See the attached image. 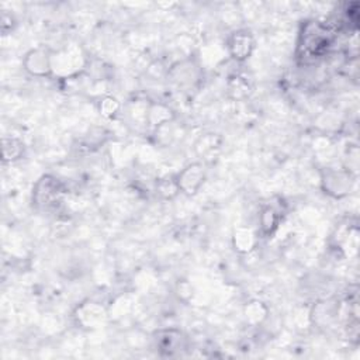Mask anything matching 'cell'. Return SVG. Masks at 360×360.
Here are the masks:
<instances>
[{
    "label": "cell",
    "instance_id": "2",
    "mask_svg": "<svg viewBox=\"0 0 360 360\" xmlns=\"http://www.w3.org/2000/svg\"><path fill=\"white\" fill-rule=\"evenodd\" d=\"M62 193L64 189L58 180L50 176H44L35 185L33 200L37 207L48 210L51 207H55L61 201Z\"/></svg>",
    "mask_w": 360,
    "mask_h": 360
},
{
    "label": "cell",
    "instance_id": "8",
    "mask_svg": "<svg viewBox=\"0 0 360 360\" xmlns=\"http://www.w3.org/2000/svg\"><path fill=\"white\" fill-rule=\"evenodd\" d=\"M118 109V105H117V100L113 99V98H106L102 103H100V111L105 114V116H111L114 114V111Z\"/></svg>",
    "mask_w": 360,
    "mask_h": 360
},
{
    "label": "cell",
    "instance_id": "3",
    "mask_svg": "<svg viewBox=\"0 0 360 360\" xmlns=\"http://www.w3.org/2000/svg\"><path fill=\"white\" fill-rule=\"evenodd\" d=\"M204 168L199 163L190 165L182 173L177 176L179 190H182L188 195H195L200 189L204 182Z\"/></svg>",
    "mask_w": 360,
    "mask_h": 360
},
{
    "label": "cell",
    "instance_id": "7",
    "mask_svg": "<svg viewBox=\"0 0 360 360\" xmlns=\"http://www.w3.org/2000/svg\"><path fill=\"white\" fill-rule=\"evenodd\" d=\"M279 217L273 208H264L260 217V230L264 235H270L273 233V230L278 227Z\"/></svg>",
    "mask_w": 360,
    "mask_h": 360
},
{
    "label": "cell",
    "instance_id": "1",
    "mask_svg": "<svg viewBox=\"0 0 360 360\" xmlns=\"http://www.w3.org/2000/svg\"><path fill=\"white\" fill-rule=\"evenodd\" d=\"M331 44L332 35L325 26L318 21H312L304 26L300 48L303 50V55L305 58L323 57L331 47Z\"/></svg>",
    "mask_w": 360,
    "mask_h": 360
},
{
    "label": "cell",
    "instance_id": "5",
    "mask_svg": "<svg viewBox=\"0 0 360 360\" xmlns=\"http://www.w3.org/2000/svg\"><path fill=\"white\" fill-rule=\"evenodd\" d=\"M26 69L35 76L48 75L53 69V58L45 50H33L24 61Z\"/></svg>",
    "mask_w": 360,
    "mask_h": 360
},
{
    "label": "cell",
    "instance_id": "6",
    "mask_svg": "<svg viewBox=\"0 0 360 360\" xmlns=\"http://www.w3.org/2000/svg\"><path fill=\"white\" fill-rule=\"evenodd\" d=\"M158 345L161 346V350H168V353L172 354L173 350L182 346V336L174 331H165L163 335L158 338Z\"/></svg>",
    "mask_w": 360,
    "mask_h": 360
},
{
    "label": "cell",
    "instance_id": "4",
    "mask_svg": "<svg viewBox=\"0 0 360 360\" xmlns=\"http://www.w3.org/2000/svg\"><path fill=\"white\" fill-rule=\"evenodd\" d=\"M253 38L246 31H237L231 35L228 41V48L234 60L245 61L253 51Z\"/></svg>",
    "mask_w": 360,
    "mask_h": 360
}]
</instances>
